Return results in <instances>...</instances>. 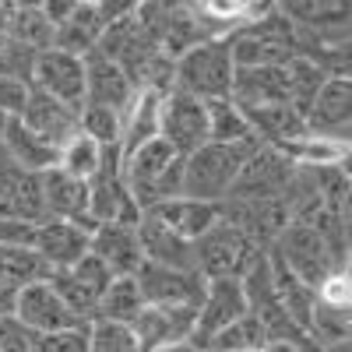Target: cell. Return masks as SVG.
Wrapping results in <instances>:
<instances>
[{"mask_svg":"<svg viewBox=\"0 0 352 352\" xmlns=\"http://www.w3.org/2000/svg\"><path fill=\"white\" fill-rule=\"evenodd\" d=\"M144 4V0H96V8L102 14V21H116V18H131L138 8Z\"/></svg>","mask_w":352,"mask_h":352,"instance_id":"obj_45","label":"cell"},{"mask_svg":"<svg viewBox=\"0 0 352 352\" xmlns=\"http://www.w3.org/2000/svg\"><path fill=\"white\" fill-rule=\"evenodd\" d=\"M88 236L92 229L81 222H67V219H46L36 226L32 236V250L46 261L50 272H64L71 264H78L88 254Z\"/></svg>","mask_w":352,"mask_h":352,"instance_id":"obj_17","label":"cell"},{"mask_svg":"<svg viewBox=\"0 0 352 352\" xmlns=\"http://www.w3.org/2000/svg\"><path fill=\"white\" fill-rule=\"evenodd\" d=\"M222 219L232 222L261 250H268L278 240V232L289 226V208L282 197H226Z\"/></svg>","mask_w":352,"mask_h":352,"instance_id":"obj_15","label":"cell"},{"mask_svg":"<svg viewBox=\"0 0 352 352\" xmlns=\"http://www.w3.org/2000/svg\"><path fill=\"white\" fill-rule=\"evenodd\" d=\"M152 215H159L176 236L184 240H201L204 232H208L219 219H222V204H212V201H197V197H187V194H176L155 208H148Z\"/></svg>","mask_w":352,"mask_h":352,"instance_id":"obj_26","label":"cell"},{"mask_svg":"<svg viewBox=\"0 0 352 352\" xmlns=\"http://www.w3.org/2000/svg\"><path fill=\"white\" fill-rule=\"evenodd\" d=\"M324 71H320L314 60H307V56H292L289 60V102L296 106L300 113H307L310 99L317 96V88L324 85Z\"/></svg>","mask_w":352,"mask_h":352,"instance_id":"obj_38","label":"cell"},{"mask_svg":"<svg viewBox=\"0 0 352 352\" xmlns=\"http://www.w3.org/2000/svg\"><path fill=\"white\" fill-rule=\"evenodd\" d=\"M14 296H18V292L0 282V317H11L14 314Z\"/></svg>","mask_w":352,"mask_h":352,"instance_id":"obj_48","label":"cell"},{"mask_svg":"<svg viewBox=\"0 0 352 352\" xmlns=\"http://www.w3.org/2000/svg\"><path fill=\"white\" fill-rule=\"evenodd\" d=\"M0 144H4V159L25 173H46L50 166H56V148L43 144L32 131H25L21 120H4Z\"/></svg>","mask_w":352,"mask_h":352,"instance_id":"obj_28","label":"cell"},{"mask_svg":"<svg viewBox=\"0 0 352 352\" xmlns=\"http://www.w3.org/2000/svg\"><path fill=\"white\" fill-rule=\"evenodd\" d=\"M272 257H278L292 275H300L307 285H320L331 272H345L349 268V254L338 250L324 232H317L310 226H300V222H289L278 240L268 247Z\"/></svg>","mask_w":352,"mask_h":352,"instance_id":"obj_4","label":"cell"},{"mask_svg":"<svg viewBox=\"0 0 352 352\" xmlns=\"http://www.w3.org/2000/svg\"><path fill=\"white\" fill-rule=\"evenodd\" d=\"M43 0H0V11H25V8H39Z\"/></svg>","mask_w":352,"mask_h":352,"instance_id":"obj_49","label":"cell"},{"mask_svg":"<svg viewBox=\"0 0 352 352\" xmlns=\"http://www.w3.org/2000/svg\"><path fill=\"white\" fill-rule=\"evenodd\" d=\"M229 99L240 109L289 102V64H282V67H236L232 71Z\"/></svg>","mask_w":352,"mask_h":352,"instance_id":"obj_22","label":"cell"},{"mask_svg":"<svg viewBox=\"0 0 352 352\" xmlns=\"http://www.w3.org/2000/svg\"><path fill=\"white\" fill-rule=\"evenodd\" d=\"M88 352H141L131 324H116V320H92L88 324Z\"/></svg>","mask_w":352,"mask_h":352,"instance_id":"obj_39","label":"cell"},{"mask_svg":"<svg viewBox=\"0 0 352 352\" xmlns=\"http://www.w3.org/2000/svg\"><path fill=\"white\" fill-rule=\"evenodd\" d=\"M159 109H162V92L134 88L131 102L120 113V155L141 148L144 141L159 138Z\"/></svg>","mask_w":352,"mask_h":352,"instance_id":"obj_27","label":"cell"},{"mask_svg":"<svg viewBox=\"0 0 352 352\" xmlns=\"http://www.w3.org/2000/svg\"><path fill=\"white\" fill-rule=\"evenodd\" d=\"M88 219L99 222H127L134 226L141 219L138 201L131 197L124 173H120V148H106V159L99 173L88 180Z\"/></svg>","mask_w":352,"mask_h":352,"instance_id":"obj_8","label":"cell"},{"mask_svg":"<svg viewBox=\"0 0 352 352\" xmlns=\"http://www.w3.org/2000/svg\"><path fill=\"white\" fill-rule=\"evenodd\" d=\"M317 300L331 303V307H349V268L345 272H331L324 282L317 285Z\"/></svg>","mask_w":352,"mask_h":352,"instance_id":"obj_43","label":"cell"},{"mask_svg":"<svg viewBox=\"0 0 352 352\" xmlns=\"http://www.w3.org/2000/svg\"><path fill=\"white\" fill-rule=\"evenodd\" d=\"M78 109L81 106L60 102V99H53V96L36 92L32 88V96H28V102H25V113L18 116V120L25 124V131H32L43 144H50V148L60 152V144L71 134H78Z\"/></svg>","mask_w":352,"mask_h":352,"instance_id":"obj_19","label":"cell"},{"mask_svg":"<svg viewBox=\"0 0 352 352\" xmlns=\"http://www.w3.org/2000/svg\"><path fill=\"white\" fill-rule=\"evenodd\" d=\"M261 254L268 250L247 240L232 222L219 219L201 240H194V268L204 278H240Z\"/></svg>","mask_w":352,"mask_h":352,"instance_id":"obj_6","label":"cell"},{"mask_svg":"<svg viewBox=\"0 0 352 352\" xmlns=\"http://www.w3.org/2000/svg\"><path fill=\"white\" fill-rule=\"evenodd\" d=\"M32 236H36V222L0 215V247H32Z\"/></svg>","mask_w":352,"mask_h":352,"instance_id":"obj_42","label":"cell"},{"mask_svg":"<svg viewBox=\"0 0 352 352\" xmlns=\"http://www.w3.org/2000/svg\"><path fill=\"white\" fill-rule=\"evenodd\" d=\"M254 141L261 144H275V148H289L300 134H307L303 113L292 102H272V106H250L243 109Z\"/></svg>","mask_w":352,"mask_h":352,"instance_id":"obj_25","label":"cell"},{"mask_svg":"<svg viewBox=\"0 0 352 352\" xmlns=\"http://www.w3.org/2000/svg\"><path fill=\"white\" fill-rule=\"evenodd\" d=\"M194 320L197 307H159V303H144V310L134 317V338L141 352H159L169 345H184L194 335Z\"/></svg>","mask_w":352,"mask_h":352,"instance_id":"obj_16","label":"cell"},{"mask_svg":"<svg viewBox=\"0 0 352 352\" xmlns=\"http://www.w3.org/2000/svg\"><path fill=\"white\" fill-rule=\"evenodd\" d=\"M106 159V148L102 144H96L88 134H71L64 144H60V152H56V169H64L67 176H78V180H92V176L99 173Z\"/></svg>","mask_w":352,"mask_h":352,"instance_id":"obj_35","label":"cell"},{"mask_svg":"<svg viewBox=\"0 0 352 352\" xmlns=\"http://www.w3.org/2000/svg\"><path fill=\"white\" fill-rule=\"evenodd\" d=\"M28 85L60 102L81 106L85 102V60L64 50H39L28 67Z\"/></svg>","mask_w":352,"mask_h":352,"instance_id":"obj_14","label":"cell"},{"mask_svg":"<svg viewBox=\"0 0 352 352\" xmlns=\"http://www.w3.org/2000/svg\"><path fill=\"white\" fill-rule=\"evenodd\" d=\"M159 352H197L190 342H184V345H169V349H159Z\"/></svg>","mask_w":352,"mask_h":352,"instance_id":"obj_50","label":"cell"},{"mask_svg":"<svg viewBox=\"0 0 352 352\" xmlns=\"http://www.w3.org/2000/svg\"><path fill=\"white\" fill-rule=\"evenodd\" d=\"M53 272L32 247H0V282L8 289H25L32 282H46Z\"/></svg>","mask_w":352,"mask_h":352,"instance_id":"obj_32","label":"cell"},{"mask_svg":"<svg viewBox=\"0 0 352 352\" xmlns=\"http://www.w3.org/2000/svg\"><path fill=\"white\" fill-rule=\"evenodd\" d=\"M296 176V162L275 144H254L247 152L229 197H282Z\"/></svg>","mask_w":352,"mask_h":352,"instance_id":"obj_7","label":"cell"},{"mask_svg":"<svg viewBox=\"0 0 352 352\" xmlns=\"http://www.w3.org/2000/svg\"><path fill=\"white\" fill-rule=\"evenodd\" d=\"M268 352H317L310 345V338H282V342H268Z\"/></svg>","mask_w":352,"mask_h":352,"instance_id":"obj_47","label":"cell"},{"mask_svg":"<svg viewBox=\"0 0 352 352\" xmlns=\"http://www.w3.org/2000/svg\"><path fill=\"white\" fill-rule=\"evenodd\" d=\"M257 144V141H254ZM254 144H222V141H204L201 148L184 155V184L180 194L222 204L236 184V173Z\"/></svg>","mask_w":352,"mask_h":352,"instance_id":"obj_3","label":"cell"},{"mask_svg":"<svg viewBox=\"0 0 352 352\" xmlns=\"http://www.w3.org/2000/svg\"><path fill=\"white\" fill-rule=\"evenodd\" d=\"M243 352H268V345H261V349H243Z\"/></svg>","mask_w":352,"mask_h":352,"instance_id":"obj_52","label":"cell"},{"mask_svg":"<svg viewBox=\"0 0 352 352\" xmlns=\"http://www.w3.org/2000/svg\"><path fill=\"white\" fill-rule=\"evenodd\" d=\"M138 243L144 261L152 264H166V268H194V243L176 236V232L152 212H141L138 219Z\"/></svg>","mask_w":352,"mask_h":352,"instance_id":"obj_23","label":"cell"},{"mask_svg":"<svg viewBox=\"0 0 352 352\" xmlns=\"http://www.w3.org/2000/svg\"><path fill=\"white\" fill-rule=\"evenodd\" d=\"M282 152H289V159L296 166H342V162H349V138L307 131Z\"/></svg>","mask_w":352,"mask_h":352,"instance_id":"obj_31","label":"cell"},{"mask_svg":"<svg viewBox=\"0 0 352 352\" xmlns=\"http://www.w3.org/2000/svg\"><path fill=\"white\" fill-rule=\"evenodd\" d=\"M144 310V296L138 289V278L134 275H116L106 292L99 296V307H96V317L99 320H116V324H134V317Z\"/></svg>","mask_w":352,"mask_h":352,"instance_id":"obj_30","label":"cell"},{"mask_svg":"<svg viewBox=\"0 0 352 352\" xmlns=\"http://www.w3.org/2000/svg\"><path fill=\"white\" fill-rule=\"evenodd\" d=\"M134 226H127V222H99L92 229V236H88V254H92L96 261H102L113 278L116 275H134L144 264Z\"/></svg>","mask_w":352,"mask_h":352,"instance_id":"obj_18","label":"cell"},{"mask_svg":"<svg viewBox=\"0 0 352 352\" xmlns=\"http://www.w3.org/2000/svg\"><path fill=\"white\" fill-rule=\"evenodd\" d=\"M28 96H32V85H28V78L0 74V116H8V120H18V116L25 113Z\"/></svg>","mask_w":352,"mask_h":352,"instance_id":"obj_40","label":"cell"},{"mask_svg":"<svg viewBox=\"0 0 352 352\" xmlns=\"http://www.w3.org/2000/svg\"><path fill=\"white\" fill-rule=\"evenodd\" d=\"M120 173H124V184H127L131 197L138 201V208L148 212L155 204L180 194L184 155L176 148H169L162 138H152L141 148L120 155Z\"/></svg>","mask_w":352,"mask_h":352,"instance_id":"obj_1","label":"cell"},{"mask_svg":"<svg viewBox=\"0 0 352 352\" xmlns=\"http://www.w3.org/2000/svg\"><path fill=\"white\" fill-rule=\"evenodd\" d=\"M0 352H32V335L14 317H0Z\"/></svg>","mask_w":352,"mask_h":352,"instance_id":"obj_44","label":"cell"},{"mask_svg":"<svg viewBox=\"0 0 352 352\" xmlns=\"http://www.w3.org/2000/svg\"><path fill=\"white\" fill-rule=\"evenodd\" d=\"M81 4H96V0H81Z\"/></svg>","mask_w":352,"mask_h":352,"instance_id":"obj_53","label":"cell"},{"mask_svg":"<svg viewBox=\"0 0 352 352\" xmlns=\"http://www.w3.org/2000/svg\"><path fill=\"white\" fill-rule=\"evenodd\" d=\"M78 131L88 134L96 144H102V148H120V109L99 106V102H81Z\"/></svg>","mask_w":352,"mask_h":352,"instance_id":"obj_36","label":"cell"},{"mask_svg":"<svg viewBox=\"0 0 352 352\" xmlns=\"http://www.w3.org/2000/svg\"><path fill=\"white\" fill-rule=\"evenodd\" d=\"M232 71H236V64H232L229 36H212L173 60V88L201 102L226 99L232 88Z\"/></svg>","mask_w":352,"mask_h":352,"instance_id":"obj_2","label":"cell"},{"mask_svg":"<svg viewBox=\"0 0 352 352\" xmlns=\"http://www.w3.org/2000/svg\"><path fill=\"white\" fill-rule=\"evenodd\" d=\"M50 282H53V289L60 292V300L67 303V310L81 320V324H92L99 296L106 292V285L113 282V275L106 272L102 261H96L92 254H85L78 264H71V268L53 272Z\"/></svg>","mask_w":352,"mask_h":352,"instance_id":"obj_12","label":"cell"},{"mask_svg":"<svg viewBox=\"0 0 352 352\" xmlns=\"http://www.w3.org/2000/svg\"><path fill=\"white\" fill-rule=\"evenodd\" d=\"M303 120H307V131L331 134V138H349V124H352V81L349 78H324V85H320L317 96L310 99Z\"/></svg>","mask_w":352,"mask_h":352,"instance_id":"obj_20","label":"cell"},{"mask_svg":"<svg viewBox=\"0 0 352 352\" xmlns=\"http://www.w3.org/2000/svg\"><path fill=\"white\" fill-rule=\"evenodd\" d=\"M208 141H222V144H254V134H250V124L243 109L232 102L229 96L226 99H208Z\"/></svg>","mask_w":352,"mask_h":352,"instance_id":"obj_34","label":"cell"},{"mask_svg":"<svg viewBox=\"0 0 352 352\" xmlns=\"http://www.w3.org/2000/svg\"><path fill=\"white\" fill-rule=\"evenodd\" d=\"M11 317L28 335H53V331H67V328H88V324H81V320L67 310V303L60 300V292L53 289L50 278L18 289Z\"/></svg>","mask_w":352,"mask_h":352,"instance_id":"obj_11","label":"cell"},{"mask_svg":"<svg viewBox=\"0 0 352 352\" xmlns=\"http://www.w3.org/2000/svg\"><path fill=\"white\" fill-rule=\"evenodd\" d=\"M317 352H349V342H342V345H328V349H317Z\"/></svg>","mask_w":352,"mask_h":352,"instance_id":"obj_51","label":"cell"},{"mask_svg":"<svg viewBox=\"0 0 352 352\" xmlns=\"http://www.w3.org/2000/svg\"><path fill=\"white\" fill-rule=\"evenodd\" d=\"M229 50L236 67H282L296 56V25L282 11L229 32Z\"/></svg>","mask_w":352,"mask_h":352,"instance_id":"obj_5","label":"cell"},{"mask_svg":"<svg viewBox=\"0 0 352 352\" xmlns=\"http://www.w3.org/2000/svg\"><path fill=\"white\" fill-rule=\"evenodd\" d=\"M352 335V314L349 307H331V303H314L310 320H307V338L314 349H328V345H342Z\"/></svg>","mask_w":352,"mask_h":352,"instance_id":"obj_33","label":"cell"},{"mask_svg":"<svg viewBox=\"0 0 352 352\" xmlns=\"http://www.w3.org/2000/svg\"><path fill=\"white\" fill-rule=\"evenodd\" d=\"M159 138L180 155H190L208 141V106L187 92L169 88L159 109Z\"/></svg>","mask_w":352,"mask_h":352,"instance_id":"obj_9","label":"cell"},{"mask_svg":"<svg viewBox=\"0 0 352 352\" xmlns=\"http://www.w3.org/2000/svg\"><path fill=\"white\" fill-rule=\"evenodd\" d=\"M78 8H81V0H43V4H39V11H43V14H46L53 25H64V21H71Z\"/></svg>","mask_w":352,"mask_h":352,"instance_id":"obj_46","label":"cell"},{"mask_svg":"<svg viewBox=\"0 0 352 352\" xmlns=\"http://www.w3.org/2000/svg\"><path fill=\"white\" fill-rule=\"evenodd\" d=\"M144 303L159 307H197L204 296V275L197 268H166V264L144 261L134 272Z\"/></svg>","mask_w":352,"mask_h":352,"instance_id":"obj_13","label":"cell"},{"mask_svg":"<svg viewBox=\"0 0 352 352\" xmlns=\"http://www.w3.org/2000/svg\"><path fill=\"white\" fill-rule=\"evenodd\" d=\"M268 264H272V282H275V296L282 303V310L289 314V320L296 324L303 335H307V320H310V310L317 303V289L307 285L300 275H292L278 257L268 254Z\"/></svg>","mask_w":352,"mask_h":352,"instance_id":"obj_29","label":"cell"},{"mask_svg":"<svg viewBox=\"0 0 352 352\" xmlns=\"http://www.w3.org/2000/svg\"><path fill=\"white\" fill-rule=\"evenodd\" d=\"M261 345H268V335L250 314H243L229 328H222L201 352H243V349H261Z\"/></svg>","mask_w":352,"mask_h":352,"instance_id":"obj_37","label":"cell"},{"mask_svg":"<svg viewBox=\"0 0 352 352\" xmlns=\"http://www.w3.org/2000/svg\"><path fill=\"white\" fill-rule=\"evenodd\" d=\"M39 184H43L46 219H67L96 229V222L88 219V180H78V176H67L64 169L50 166L46 173H39Z\"/></svg>","mask_w":352,"mask_h":352,"instance_id":"obj_21","label":"cell"},{"mask_svg":"<svg viewBox=\"0 0 352 352\" xmlns=\"http://www.w3.org/2000/svg\"><path fill=\"white\" fill-rule=\"evenodd\" d=\"M32 352H88V328L32 335Z\"/></svg>","mask_w":352,"mask_h":352,"instance_id":"obj_41","label":"cell"},{"mask_svg":"<svg viewBox=\"0 0 352 352\" xmlns=\"http://www.w3.org/2000/svg\"><path fill=\"white\" fill-rule=\"evenodd\" d=\"M131 96H134V81L127 78V71L120 64H113L109 56H102L96 50L85 56V102L113 106L124 113Z\"/></svg>","mask_w":352,"mask_h":352,"instance_id":"obj_24","label":"cell"},{"mask_svg":"<svg viewBox=\"0 0 352 352\" xmlns=\"http://www.w3.org/2000/svg\"><path fill=\"white\" fill-rule=\"evenodd\" d=\"M247 314V296L240 278H204V296L197 303V320L190 345L201 352L222 328H229L232 320H240Z\"/></svg>","mask_w":352,"mask_h":352,"instance_id":"obj_10","label":"cell"}]
</instances>
